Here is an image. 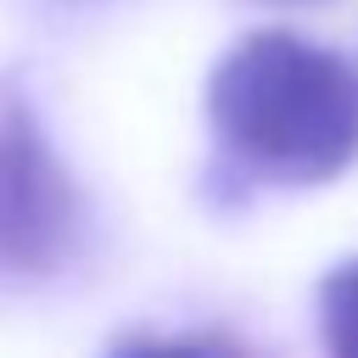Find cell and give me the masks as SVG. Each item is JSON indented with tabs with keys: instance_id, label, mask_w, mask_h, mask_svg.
Returning a JSON list of instances; mask_svg holds the SVG:
<instances>
[{
	"instance_id": "obj_1",
	"label": "cell",
	"mask_w": 358,
	"mask_h": 358,
	"mask_svg": "<svg viewBox=\"0 0 358 358\" xmlns=\"http://www.w3.org/2000/svg\"><path fill=\"white\" fill-rule=\"evenodd\" d=\"M207 123L257 185H324L358 162V62L257 28L213 62Z\"/></svg>"
},
{
	"instance_id": "obj_2",
	"label": "cell",
	"mask_w": 358,
	"mask_h": 358,
	"mask_svg": "<svg viewBox=\"0 0 358 358\" xmlns=\"http://www.w3.org/2000/svg\"><path fill=\"white\" fill-rule=\"evenodd\" d=\"M84 235V196L22 90L0 84V280L56 274Z\"/></svg>"
},
{
	"instance_id": "obj_3",
	"label": "cell",
	"mask_w": 358,
	"mask_h": 358,
	"mask_svg": "<svg viewBox=\"0 0 358 358\" xmlns=\"http://www.w3.org/2000/svg\"><path fill=\"white\" fill-rule=\"evenodd\" d=\"M319 341L324 358H358V257H341L319 280Z\"/></svg>"
},
{
	"instance_id": "obj_4",
	"label": "cell",
	"mask_w": 358,
	"mask_h": 358,
	"mask_svg": "<svg viewBox=\"0 0 358 358\" xmlns=\"http://www.w3.org/2000/svg\"><path fill=\"white\" fill-rule=\"evenodd\" d=\"M106 358H252L224 330H185V336H129Z\"/></svg>"
}]
</instances>
